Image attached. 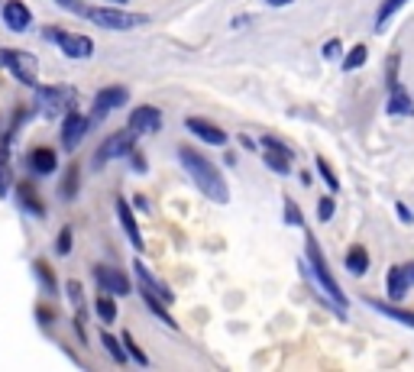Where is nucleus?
Returning a JSON list of instances; mask_svg holds the SVG:
<instances>
[{"instance_id": "10", "label": "nucleus", "mask_w": 414, "mask_h": 372, "mask_svg": "<svg viewBox=\"0 0 414 372\" xmlns=\"http://www.w3.org/2000/svg\"><path fill=\"white\" fill-rule=\"evenodd\" d=\"M411 288H414V262H404V266L389 269V276H385V291H389L392 301H402Z\"/></svg>"}, {"instance_id": "37", "label": "nucleus", "mask_w": 414, "mask_h": 372, "mask_svg": "<svg viewBox=\"0 0 414 372\" xmlns=\"http://www.w3.org/2000/svg\"><path fill=\"white\" fill-rule=\"evenodd\" d=\"M55 253H59V256L72 253V227H65L62 234H59V240H55Z\"/></svg>"}, {"instance_id": "18", "label": "nucleus", "mask_w": 414, "mask_h": 372, "mask_svg": "<svg viewBox=\"0 0 414 372\" xmlns=\"http://www.w3.org/2000/svg\"><path fill=\"white\" fill-rule=\"evenodd\" d=\"M55 169H59V156H55V149L36 146L30 152V172L32 175H52Z\"/></svg>"}, {"instance_id": "24", "label": "nucleus", "mask_w": 414, "mask_h": 372, "mask_svg": "<svg viewBox=\"0 0 414 372\" xmlns=\"http://www.w3.org/2000/svg\"><path fill=\"white\" fill-rule=\"evenodd\" d=\"M404 3H408V0H382V3H379V13H375V23H372V26H375V30H385V26H389V20H392L395 13L402 10Z\"/></svg>"}, {"instance_id": "43", "label": "nucleus", "mask_w": 414, "mask_h": 372, "mask_svg": "<svg viewBox=\"0 0 414 372\" xmlns=\"http://www.w3.org/2000/svg\"><path fill=\"white\" fill-rule=\"evenodd\" d=\"M240 146H243V149H256V146H259V143H256V139H249V136H246V133H243V136H240Z\"/></svg>"}, {"instance_id": "40", "label": "nucleus", "mask_w": 414, "mask_h": 372, "mask_svg": "<svg viewBox=\"0 0 414 372\" xmlns=\"http://www.w3.org/2000/svg\"><path fill=\"white\" fill-rule=\"evenodd\" d=\"M36 318L43 320L45 327H52V324H55V314H52V311H49V308H36Z\"/></svg>"}, {"instance_id": "17", "label": "nucleus", "mask_w": 414, "mask_h": 372, "mask_svg": "<svg viewBox=\"0 0 414 372\" xmlns=\"http://www.w3.org/2000/svg\"><path fill=\"white\" fill-rule=\"evenodd\" d=\"M17 201H20L23 211L30 214V217H36V220L45 217V204H43V198L36 194V188H32L30 181H20V185H17Z\"/></svg>"}, {"instance_id": "20", "label": "nucleus", "mask_w": 414, "mask_h": 372, "mask_svg": "<svg viewBox=\"0 0 414 372\" xmlns=\"http://www.w3.org/2000/svg\"><path fill=\"white\" fill-rule=\"evenodd\" d=\"M343 266H346L350 276L362 278L366 272H369V249H366V246H350L346 256H343Z\"/></svg>"}, {"instance_id": "21", "label": "nucleus", "mask_w": 414, "mask_h": 372, "mask_svg": "<svg viewBox=\"0 0 414 372\" xmlns=\"http://www.w3.org/2000/svg\"><path fill=\"white\" fill-rule=\"evenodd\" d=\"M366 304H369V308H375L379 314H385V318H392V320H398V324H404V327L414 330V314H411V311H402V308H395V304L375 301V298H366Z\"/></svg>"}, {"instance_id": "39", "label": "nucleus", "mask_w": 414, "mask_h": 372, "mask_svg": "<svg viewBox=\"0 0 414 372\" xmlns=\"http://www.w3.org/2000/svg\"><path fill=\"white\" fill-rule=\"evenodd\" d=\"M320 52H324V59H337V55H340V39H330Z\"/></svg>"}, {"instance_id": "42", "label": "nucleus", "mask_w": 414, "mask_h": 372, "mask_svg": "<svg viewBox=\"0 0 414 372\" xmlns=\"http://www.w3.org/2000/svg\"><path fill=\"white\" fill-rule=\"evenodd\" d=\"M130 156H133V169L146 172V156H139V152H130Z\"/></svg>"}, {"instance_id": "8", "label": "nucleus", "mask_w": 414, "mask_h": 372, "mask_svg": "<svg viewBox=\"0 0 414 372\" xmlns=\"http://www.w3.org/2000/svg\"><path fill=\"white\" fill-rule=\"evenodd\" d=\"M87 130H91V120L85 117V114H78V110H68L62 120V146L72 152V149L81 146V139L87 136Z\"/></svg>"}, {"instance_id": "19", "label": "nucleus", "mask_w": 414, "mask_h": 372, "mask_svg": "<svg viewBox=\"0 0 414 372\" xmlns=\"http://www.w3.org/2000/svg\"><path fill=\"white\" fill-rule=\"evenodd\" d=\"M389 114L392 117H414V101L404 91V85H398V81L389 87Z\"/></svg>"}, {"instance_id": "3", "label": "nucleus", "mask_w": 414, "mask_h": 372, "mask_svg": "<svg viewBox=\"0 0 414 372\" xmlns=\"http://www.w3.org/2000/svg\"><path fill=\"white\" fill-rule=\"evenodd\" d=\"M85 20L97 23L101 30L123 32V30H136V26H146L149 17H143V13H130V10H123V3H120V7H91V10L85 13Z\"/></svg>"}, {"instance_id": "6", "label": "nucleus", "mask_w": 414, "mask_h": 372, "mask_svg": "<svg viewBox=\"0 0 414 372\" xmlns=\"http://www.w3.org/2000/svg\"><path fill=\"white\" fill-rule=\"evenodd\" d=\"M0 65L13 74V81H20L26 87H36L39 78H36V62H32L30 52L23 49H0Z\"/></svg>"}, {"instance_id": "23", "label": "nucleus", "mask_w": 414, "mask_h": 372, "mask_svg": "<svg viewBox=\"0 0 414 372\" xmlns=\"http://www.w3.org/2000/svg\"><path fill=\"white\" fill-rule=\"evenodd\" d=\"M78 181H81V165H68L65 169V178H62V185H59V194H62L65 201H72V198H78Z\"/></svg>"}, {"instance_id": "1", "label": "nucleus", "mask_w": 414, "mask_h": 372, "mask_svg": "<svg viewBox=\"0 0 414 372\" xmlns=\"http://www.w3.org/2000/svg\"><path fill=\"white\" fill-rule=\"evenodd\" d=\"M178 159H181L185 172L192 175V181L198 185V192H201L204 198H211V201H217V204H227V198H230L227 181H223L220 169H217L211 159H204L201 152H194L192 146H181L178 149Z\"/></svg>"}, {"instance_id": "14", "label": "nucleus", "mask_w": 414, "mask_h": 372, "mask_svg": "<svg viewBox=\"0 0 414 372\" xmlns=\"http://www.w3.org/2000/svg\"><path fill=\"white\" fill-rule=\"evenodd\" d=\"M185 130L194 133V139H201V143H207V146H227V133H223L217 123H211V120L188 117L185 120Z\"/></svg>"}, {"instance_id": "25", "label": "nucleus", "mask_w": 414, "mask_h": 372, "mask_svg": "<svg viewBox=\"0 0 414 372\" xmlns=\"http://www.w3.org/2000/svg\"><path fill=\"white\" fill-rule=\"evenodd\" d=\"M101 343H104L107 356H110V360L117 362V366H123V362L130 360V356H127V350H123V343H120L117 337H114V333H107V330H104V333H101Z\"/></svg>"}, {"instance_id": "12", "label": "nucleus", "mask_w": 414, "mask_h": 372, "mask_svg": "<svg viewBox=\"0 0 414 372\" xmlns=\"http://www.w3.org/2000/svg\"><path fill=\"white\" fill-rule=\"evenodd\" d=\"M94 278L104 295H114V298H123L130 295V278L120 272V269H110V266H94Z\"/></svg>"}, {"instance_id": "41", "label": "nucleus", "mask_w": 414, "mask_h": 372, "mask_svg": "<svg viewBox=\"0 0 414 372\" xmlns=\"http://www.w3.org/2000/svg\"><path fill=\"white\" fill-rule=\"evenodd\" d=\"M395 214H398V217H402V220H404V223H414V214H411V211H408V207H404V204H402V201L395 204Z\"/></svg>"}, {"instance_id": "44", "label": "nucleus", "mask_w": 414, "mask_h": 372, "mask_svg": "<svg viewBox=\"0 0 414 372\" xmlns=\"http://www.w3.org/2000/svg\"><path fill=\"white\" fill-rule=\"evenodd\" d=\"M262 3H269V7H288V3H295V0H262Z\"/></svg>"}, {"instance_id": "26", "label": "nucleus", "mask_w": 414, "mask_h": 372, "mask_svg": "<svg viewBox=\"0 0 414 372\" xmlns=\"http://www.w3.org/2000/svg\"><path fill=\"white\" fill-rule=\"evenodd\" d=\"M120 343H123V350H127V356L133 362H139V366H149V356L143 353V347H136V340H133V333H130V330H123Z\"/></svg>"}, {"instance_id": "35", "label": "nucleus", "mask_w": 414, "mask_h": 372, "mask_svg": "<svg viewBox=\"0 0 414 372\" xmlns=\"http://www.w3.org/2000/svg\"><path fill=\"white\" fill-rule=\"evenodd\" d=\"M285 223H288V227H301V223H304V217H301V207H298L291 198H285Z\"/></svg>"}, {"instance_id": "34", "label": "nucleus", "mask_w": 414, "mask_h": 372, "mask_svg": "<svg viewBox=\"0 0 414 372\" xmlns=\"http://www.w3.org/2000/svg\"><path fill=\"white\" fill-rule=\"evenodd\" d=\"M65 291H68V301H72L74 308H85V288H81V282H68V285H65Z\"/></svg>"}, {"instance_id": "33", "label": "nucleus", "mask_w": 414, "mask_h": 372, "mask_svg": "<svg viewBox=\"0 0 414 372\" xmlns=\"http://www.w3.org/2000/svg\"><path fill=\"white\" fill-rule=\"evenodd\" d=\"M262 149H269V152H278V156H285V159H291V156H295V149L285 146V143H282V139H276V136H262Z\"/></svg>"}, {"instance_id": "32", "label": "nucleus", "mask_w": 414, "mask_h": 372, "mask_svg": "<svg viewBox=\"0 0 414 372\" xmlns=\"http://www.w3.org/2000/svg\"><path fill=\"white\" fill-rule=\"evenodd\" d=\"M10 194V165H7V143L0 146V198Z\"/></svg>"}, {"instance_id": "15", "label": "nucleus", "mask_w": 414, "mask_h": 372, "mask_svg": "<svg viewBox=\"0 0 414 372\" xmlns=\"http://www.w3.org/2000/svg\"><path fill=\"white\" fill-rule=\"evenodd\" d=\"M133 269H136V278H139V288H146V291H152L156 298H162L165 304H172L175 301V295H172V288L162 282V278H156L152 272H149L146 266H143V259H136L133 262Z\"/></svg>"}, {"instance_id": "9", "label": "nucleus", "mask_w": 414, "mask_h": 372, "mask_svg": "<svg viewBox=\"0 0 414 372\" xmlns=\"http://www.w3.org/2000/svg\"><path fill=\"white\" fill-rule=\"evenodd\" d=\"M162 127V110L152 104H143L136 107L133 114H130V123L127 130L133 133V136H146V133H156V130Z\"/></svg>"}, {"instance_id": "29", "label": "nucleus", "mask_w": 414, "mask_h": 372, "mask_svg": "<svg viewBox=\"0 0 414 372\" xmlns=\"http://www.w3.org/2000/svg\"><path fill=\"white\" fill-rule=\"evenodd\" d=\"M36 278H39V282H43V288H45V295H55V291H59V285H55V276H52V266H49V262H43V259H39V262H36Z\"/></svg>"}, {"instance_id": "31", "label": "nucleus", "mask_w": 414, "mask_h": 372, "mask_svg": "<svg viewBox=\"0 0 414 372\" xmlns=\"http://www.w3.org/2000/svg\"><path fill=\"white\" fill-rule=\"evenodd\" d=\"M266 165L276 172V175H291V159L278 156V152H269V149H266Z\"/></svg>"}, {"instance_id": "13", "label": "nucleus", "mask_w": 414, "mask_h": 372, "mask_svg": "<svg viewBox=\"0 0 414 372\" xmlns=\"http://www.w3.org/2000/svg\"><path fill=\"white\" fill-rule=\"evenodd\" d=\"M0 17H3V26L13 32H26L32 26V10L23 0H7V3L0 7Z\"/></svg>"}, {"instance_id": "30", "label": "nucleus", "mask_w": 414, "mask_h": 372, "mask_svg": "<svg viewBox=\"0 0 414 372\" xmlns=\"http://www.w3.org/2000/svg\"><path fill=\"white\" fill-rule=\"evenodd\" d=\"M314 165H318V175H320V178L327 181L330 192H340V178H337V172L330 169V162L324 159V156H318V159H314Z\"/></svg>"}, {"instance_id": "5", "label": "nucleus", "mask_w": 414, "mask_h": 372, "mask_svg": "<svg viewBox=\"0 0 414 372\" xmlns=\"http://www.w3.org/2000/svg\"><path fill=\"white\" fill-rule=\"evenodd\" d=\"M133 146H136V139H133V133H130V130L110 133L107 139H101V146H97L94 159H91V169H104L107 162L123 159V156H130V152H133Z\"/></svg>"}, {"instance_id": "4", "label": "nucleus", "mask_w": 414, "mask_h": 372, "mask_svg": "<svg viewBox=\"0 0 414 372\" xmlns=\"http://www.w3.org/2000/svg\"><path fill=\"white\" fill-rule=\"evenodd\" d=\"M36 104L43 110V117H65L74 107V87L68 85H36Z\"/></svg>"}, {"instance_id": "27", "label": "nucleus", "mask_w": 414, "mask_h": 372, "mask_svg": "<svg viewBox=\"0 0 414 372\" xmlns=\"http://www.w3.org/2000/svg\"><path fill=\"white\" fill-rule=\"evenodd\" d=\"M94 311L97 318L104 320V324H110V320H117V304H114V295H101L94 301Z\"/></svg>"}, {"instance_id": "22", "label": "nucleus", "mask_w": 414, "mask_h": 372, "mask_svg": "<svg viewBox=\"0 0 414 372\" xmlns=\"http://www.w3.org/2000/svg\"><path fill=\"white\" fill-rule=\"evenodd\" d=\"M143 301H146V308L152 311L156 318H159V324H165L169 330H178V320H172V314L165 311V301H162V298H156L152 291H146V288H143Z\"/></svg>"}, {"instance_id": "28", "label": "nucleus", "mask_w": 414, "mask_h": 372, "mask_svg": "<svg viewBox=\"0 0 414 372\" xmlns=\"http://www.w3.org/2000/svg\"><path fill=\"white\" fill-rule=\"evenodd\" d=\"M366 59H369V49H366L362 43L353 45L350 55L343 59V72H356V68H362V65H366Z\"/></svg>"}, {"instance_id": "38", "label": "nucleus", "mask_w": 414, "mask_h": 372, "mask_svg": "<svg viewBox=\"0 0 414 372\" xmlns=\"http://www.w3.org/2000/svg\"><path fill=\"white\" fill-rule=\"evenodd\" d=\"M55 3H59L62 10H68V13H74V17H81V20H85L87 7H85V3H81V0H55Z\"/></svg>"}, {"instance_id": "16", "label": "nucleus", "mask_w": 414, "mask_h": 372, "mask_svg": "<svg viewBox=\"0 0 414 372\" xmlns=\"http://www.w3.org/2000/svg\"><path fill=\"white\" fill-rule=\"evenodd\" d=\"M117 217H120V223H123V230H127V236H130V243H133V249H143V234H139V220H136V211L130 207V201L127 198H117Z\"/></svg>"}, {"instance_id": "11", "label": "nucleus", "mask_w": 414, "mask_h": 372, "mask_svg": "<svg viewBox=\"0 0 414 372\" xmlns=\"http://www.w3.org/2000/svg\"><path fill=\"white\" fill-rule=\"evenodd\" d=\"M55 45H59L68 59H91V55H94V43H91V36H81V32H62V30H59Z\"/></svg>"}, {"instance_id": "7", "label": "nucleus", "mask_w": 414, "mask_h": 372, "mask_svg": "<svg viewBox=\"0 0 414 372\" xmlns=\"http://www.w3.org/2000/svg\"><path fill=\"white\" fill-rule=\"evenodd\" d=\"M130 101V91L123 85H110V87H101L94 94V101H91V123H97V120H104L107 114H114L117 107H123Z\"/></svg>"}, {"instance_id": "45", "label": "nucleus", "mask_w": 414, "mask_h": 372, "mask_svg": "<svg viewBox=\"0 0 414 372\" xmlns=\"http://www.w3.org/2000/svg\"><path fill=\"white\" fill-rule=\"evenodd\" d=\"M117 3H127V0H117Z\"/></svg>"}, {"instance_id": "36", "label": "nucleus", "mask_w": 414, "mask_h": 372, "mask_svg": "<svg viewBox=\"0 0 414 372\" xmlns=\"http://www.w3.org/2000/svg\"><path fill=\"white\" fill-rule=\"evenodd\" d=\"M333 211H337V204H333V198H320V201H318V220H320V223L333 220Z\"/></svg>"}, {"instance_id": "2", "label": "nucleus", "mask_w": 414, "mask_h": 372, "mask_svg": "<svg viewBox=\"0 0 414 372\" xmlns=\"http://www.w3.org/2000/svg\"><path fill=\"white\" fill-rule=\"evenodd\" d=\"M304 243H308V259L301 262V269H304V272H311V276L318 278V285L324 288V295H327L330 301H333V304H337V308L343 311V308H346V295L340 291V285H337V278L330 276V266H327V259L320 256L318 240H314V236H308Z\"/></svg>"}]
</instances>
